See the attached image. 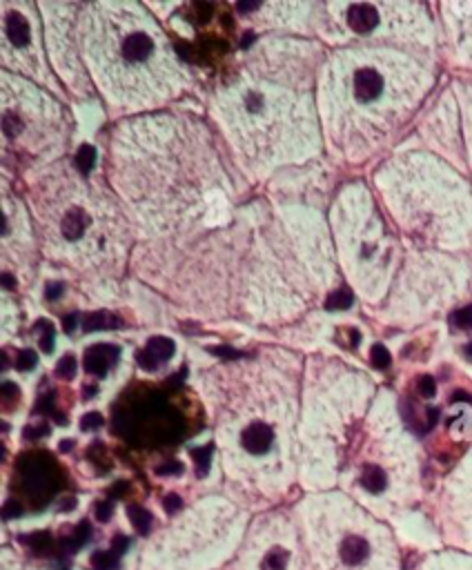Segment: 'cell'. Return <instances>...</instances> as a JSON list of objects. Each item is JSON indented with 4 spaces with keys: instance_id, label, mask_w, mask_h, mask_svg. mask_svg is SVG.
<instances>
[{
    "instance_id": "cell-4",
    "label": "cell",
    "mask_w": 472,
    "mask_h": 570,
    "mask_svg": "<svg viewBox=\"0 0 472 570\" xmlns=\"http://www.w3.org/2000/svg\"><path fill=\"white\" fill-rule=\"evenodd\" d=\"M78 36L89 80L116 111H160L187 87V69L149 4L87 2Z\"/></svg>"
},
{
    "instance_id": "cell-2",
    "label": "cell",
    "mask_w": 472,
    "mask_h": 570,
    "mask_svg": "<svg viewBox=\"0 0 472 570\" xmlns=\"http://www.w3.org/2000/svg\"><path fill=\"white\" fill-rule=\"evenodd\" d=\"M212 414L223 492L258 514L298 488L296 383L276 350L234 358L198 376Z\"/></svg>"
},
{
    "instance_id": "cell-9",
    "label": "cell",
    "mask_w": 472,
    "mask_h": 570,
    "mask_svg": "<svg viewBox=\"0 0 472 570\" xmlns=\"http://www.w3.org/2000/svg\"><path fill=\"white\" fill-rule=\"evenodd\" d=\"M71 122L53 91L2 71V154L4 165L42 169L62 160Z\"/></svg>"
},
{
    "instance_id": "cell-6",
    "label": "cell",
    "mask_w": 472,
    "mask_h": 570,
    "mask_svg": "<svg viewBox=\"0 0 472 570\" xmlns=\"http://www.w3.org/2000/svg\"><path fill=\"white\" fill-rule=\"evenodd\" d=\"M289 510L307 570H405L392 525L345 492L301 494Z\"/></svg>"
},
{
    "instance_id": "cell-5",
    "label": "cell",
    "mask_w": 472,
    "mask_h": 570,
    "mask_svg": "<svg viewBox=\"0 0 472 570\" xmlns=\"http://www.w3.org/2000/svg\"><path fill=\"white\" fill-rule=\"evenodd\" d=\"M29 209L40 249L60 267L91 278L125 269L136 225L114 189L73 163L62 158L31 174Z\"/></svg>"
},
{
    "instance_id": "cell-7",
    "label": "cell",
    "mask_w": 472,
    "mask_h": 570,
    "mask_svg": "<svg viewBox=\"0 0 472 570\" xmlns=\"http://www.w3.org/2000/svg\"><path fill=\"white\" fill-rule=\"evenodd\" d=\"M249 521L252 514L225 492L200 494L142 539L134 570H223Z\"/></svg>"
},
{
    "instance_id": "cell-8",
    "label": "cell",
    "mask_w": 472,
    "mask_h": 570,
    "mask_svg": "<svg viewBox=\"0 0 472 570\" xmlns=\"http://www.w3.org/2000/svg\"><path fill=\"white\" fill-rule=\"evenodd\" d=\"M336 490L392 523L423 499L419 452L394 430L370 432L347 452Z\"/></svg>"
},
{
    "instance_id": "cell-10",
    "label": "cell",
    "mask_w": 472,
    "mask_h": 570,
    "mask_svg": "<svg viewBox=\"0 0 472 570\" xmlns=\"http://www.w3.org/2000/svg\"><path fill=\"white\" fill-rule=\"evenodd\" d=\"M223 570H307L289 505L252 514L243 543Z\"/></svg>"
},
{
    "instance_id": "cell-13",
    "label": "cell",
    "mask_w": 472,
    "mask_h": 570,
    "mask_svg": "<svg viewBox=\"0 0 472 570\" xmlns=\"http://www.w3.org/2000/svg\"><path fill=\"white\" fill-rule=\"evenodd\" d=\"M430 517L445 548L472 554V452L443 479Z\"/></svg>"
},
{
    "instance_id": "cell-3",
    "label": "cell",
    "mask_w": 472,
    "mask_h": 570,
    "mask_svg": "<svg viewBox=\"0 0 472 570\" xmlns=\"http://www.w3.org/2000/svg\"><path fill=\"white\" fill-rule=\"evenodd\" d=\"M209 116L245 176L263 180L314 142L305 65L292 40L267 36L209 91Z\"/></svg>"
},
{
    "instance_id": "cell-15",
    "label": "cell",
    "mask_w": 472,
    "mask_h": 570,
    "mask_svg": "<svg viewBox=\"0 0 472 570\" xmlns=\"http://www.w3.org/2000/svg\"><path fill=\"white\" fill-rule=\"evenodd\" d=\"M390 525H392L403 552H405V548L416 550L419 559L445 548L443 539L439 534V528L430 514L423 517L419 510H410V512L401 514L399 519H394Z\"/></svg>"
},
{
    "instance_id": "cell-17",
    "label": "cell",
    "mask_w": 472,
    "mask_h": 570,
    "mask_svg": "<svg viewBox=\"0 0 472 570\" xmlns=\"http://www.w3.org/2000/svg\"><path fill=\"white\" fill-rule=\"evenodd\" d=\"M343 22L352 33L367 36L381 24V9L367 2H354L343 9Z\"/></svg>"
},
{
    "instance_id": "cell-18",
    "label": "cell",
    "mask_w": 472,
    "mask_h": 570,
    "mask_svg": "<svg viewBox=\"0 0 472 570\" xmlns=\"http://www.w3.org/2000/svg\"><path fill=\"white\" fill-rule=\"evenodd\" d=\"M0 570H27L24 568V559L20 557V552L16 548H11L7 543V537L2 541V554H0Z\"/></svg>"
},
{
    "instance_id": "cell-12",
    "label": "cell",
    "mask_w": 472,
    "mask_h": 570,
    "mask_svg": "<svg viewBox=\"0 0 472 570\" xmlns=\"http://www.w3.org/2000/svg\"><path fill=\"white\" fill-rule=\"evenodd\" d=\"M47 27V51L49 62L56 73L62 78L65 87L71 96L89 98L94 94V85L82 62L80 36H78V18L82 4L78 2H45L38 4Z\"/></svg>"
},
{
    "instance_id": "cell-1",
    "label": "cell",
    "mask_w": 472,
    "mask_h": 570,
    "mask_svg": "<svg viewBox=\"0 0 472 570\" xmlns=\"http://www.w3.org/2000/svg\"><path fill=\"white\" fill-rule=\"evenodd\" d=\"M236 167L205 122L165 109L125 118L107 149V185L149 240L232 225Z\"/></svg>"
},
{
    "instance_id": "cell-16",
    "label": "cell",
    "mask_w": 472,
    "mask_h": 570,
    "mask_svg": "<svg viewBox=\"0 0 472 570\" xmlns=\"http://www.w3.org/2000/svg\"><path fill=\"white\" fill-rule=\"evenodd\" d=\"M414 570H472V554L454 548H441L421 557L414 563Z\"/></svg>"
},
{
    "instance_id": "cell-22",
    "label": "cell",
    "mask_w": 472,
    "mask_h": 570,
    "mask_svg": "<svg viewBox=\"0 0 472 570\" xmlns=\"http://www.w3.org/2000/svg\"><path fill=\"white\" fill-rule=\"evenodd\" d=\"M416 390L423 394V396H432L436 392V385H434V379L432 376H421L419 383H416Z\"/></svg>"
},
{
    "instance_id": "cell-20",
    "label": "cell",
    "mask_w": 472,
    "mask_h": 570,
    "mask_svg": "<svg viewBox=\"0 0 472 570\" xmlns=\"http://www.w3.org/2000/svg\"><path fill=\"white\" fill-rule=\"evenodd\" d=\"M452 323L456 325V327H472V305H468V307H461V309H456L454 314H452Z\"/></svg>"
},
{
    "instance_id": "cell-23",
    "label": "cell",
    "mask_w": 472,
    "mask_h": 570,
    "mask_svg": "<svg viewBox=\"0 0 472 570\" xmlns=\"http://www.w3.org/2000/svg\"><path fill=\"white\" fill-rule=\"evenodd\" d=\"M465 352H468V354H470V356H472V343H470V345H468V347H465Z\"/></svg>"
},
{
    "instance_id": "cell-19",
    "label": "cell",
    "mask_w": 472,
    "mask_h": 570,
    "mask_svg": "<svg viewBox=\"0 0 472 570\" xmlns=\"http://www.w3.org/2000/svg\"><path fill=\"white\" fill-rule=\"evenodd\" d=\"M352 303V294L345 289V287H341V289H336L330 298H327V307H347Z\"/></svg>"
},
{
    "instance_id": "cell-11",
    "label": "cell",
    "mask_w": 472,
    "mask_h": 570,
    "mask_svg": "<svg viewBox=\"0 0 472 570\" xmlns=\"http://www.w3.org/2000/svg\"><path fill=\"white\" fill-rule=\"evenodd\" d=\"M40 7L31 2H0V33H2V71L22 76L49 91L58 89L51 73L49 53L42 49Z\"/></svg>"
},
{
    "instance_id": "cell-21",
    "label": "cell",
    "mask_w": 472,
    "mask_h": 570,
    "mask_svg": "<svg viewBox=\"0 0 472 570\" xmlns=\"http://www.w3.org/2000/svg\"><path fill=\"white\" fill-rule=\"evenodd\" d=\"M372 363L376 367H385L390 363V354H387V350L383 345H374L372 347Z\"/></svg>"
},
{
    "instance_id": "cell-14",
    "label": "cell",
    "mask_w": 472,
    "mask_h": 570,
    "mask_svg": "<svg viewBox=\"0 0 472 570\" xmlns=\"http://www.w3.org/2000/svg\"><path fill=\"white\" fill-rule=\"evenodd\" d=\"M40 247L31 209L9 194L7 180L2 183V261H29L31 252Z\"/></svg>"
}]
</instances>
